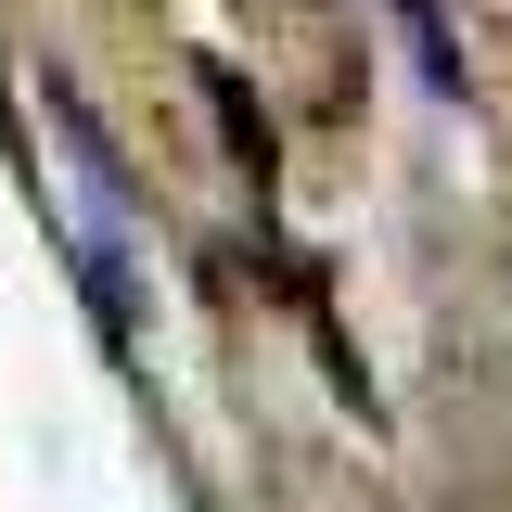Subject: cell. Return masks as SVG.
Segmentation results:
<instances>
[{
    "instance_id": "6da1fadb",
    "label": "cell",
    "mask_w": 512,
    "mask_h": 512,
    "mask_svg": "<svg viewBox=\"0 0 512 512\" xmlns=\"http://www.w3.org/2000/svg\"><path fill=\"white\" fill-rule=\"evenodd\" d=\"M52 141H64V167H77V256H90V308H103V333H141V192H128V154L103 141V116L77 103L52 77Z\"/></svg>"
}]
</instances>
